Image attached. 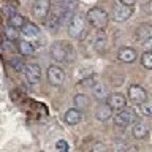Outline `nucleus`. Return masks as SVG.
<instances>
[{
    "mask_svg": "<svg viewBox=\"0 0 152 152\" xmlns=\"http://www.w3.org/2000/svg\"><path fill=\"white\" fill-rule=\"evenodd\" d=\"M86 18H87V21L92 24L95 28H104L108 26V21H109L108 13L104 11L103 8H98V7L90 8L87 11V14H86Z\"/></svg>",
    "mask_w": 152,
    "mask_h": 152,
    "instance_id": "nucleus-1",
    "label": "nucleus"
},
{
    "mask_svg": "<svg viewBox=\"0 0 152 152\" xmlns=\"http://www.w3.org/2000/svg\"><path fill=\"white\" fill-rule=\"evenodd\" d=\"M128 100H130L133 104H136V106H141V104L146 103L147 94H146V90L142 89L141 86L132 84L130 87H128Z\"/></svg>",
    "mask_w": 152,
    "mask_h": 152,
    "instance_id": "nucleus-2",
    "label": "nucleus"
},
{
    "mask_svg": "<svg viewBox=\"0 0 152 152\" xmlns=\"http://www.w3.org/2000/svg\"><path fill=\"white\" fill-rule=\"evenodd\" d=\"M86 28V19L83 14H76L68 24V35L71 38H79Z\"/></svg>",
    "mask_w": 152,
    "mask_h": 152,
    "instance_id": "nucleus-3",
    "label": "nucleus"
},
{
    "mask_svg": "<svg viewBox=\"0 0 152 152\" xmlns=\"http://www.w3.org/2000/svg\"><path fill=\"white\" fill-rule=\"evenodd\" d=\"M133 122H135V111H133V109L125 108L114 116V124H116L117 127H128Z\"/></svg>",
    "mask_w": 152,
    "mask_h": 152,
    "instance_id": "nucleus-4",
    "label": "nucleus"
},
{
    "mask_svg": "<svg viewBox=\"0 0 152 152\" xmlns=\"http://www.w3.org/2000/svg\"><path fill=\"white\" fill-rule=\"evenodd\" d=\"M46 76H48V81H49L52 86H62L65 81L64 70L59 68V66H56V65H51L49 68L46 70Z\"/></svg>",
    "mask_w": 152,
    "mask_h": 152,
    "instance_id": "nucleus-5",
    "label": "nucleus"
},
{
    "mask_svg": "<svg viewBox=\"0 0 152 152\" xmlns=\"http://www.w3.org/2000/svg\"><path fill=\"white\" fill-rule=\"evenodd\" d=\"M24 76H26L28 84H38L41 79V70L37 64H27L24 68Z\"/></svg>",
    "mask_w": 152,
    "mask_h": 152,
    "instance_id": "nucleus-6",
    "label": "nucleus"
},
{
    "mask_svg": "<svg viewBox=\"0 0 152 152\" xmlns=\"http://www.w3.org/2000/svg\"><path fill=\"white\" fill-rule=\"evenodd\" d=\"M106 104L113 109V111H122V109H125L127 98H125V95L114 92V94L109 95V98L106 100Z\"/></svg>",
    "mask_w": 152,
    "mask_h": 152,
    "instance_id": "nucleus-7",
    "label": "nucleus"
},
{
    "mask_svg": "<svg viewBox=\"0 0 152 152\" xmlns=\"http://www.w3.org/2000/svg\"><path fill=\"white\" fill-rule=\"evenodd\" d=\"M152 38V24H141L135 30V41L146 43Z\"/></svg>",
    "mask_w": 152,
    "mask_h": 152,
    "instance_id": "nucleus-8",
    "label": "nucleus"
},
{
    "mask_svg": "<svg viewBox=\"0 0 152 152\" xmlns=\"http://www.w3.org/2000/svg\"><path fill=\"white\" fill-rule=\"evenodd\" d=\"M130 16H132V8L124 7V5H121L119 2H116V5H114V8H113V19L114 21L116 22H124Z\"/></svg>",
    "mask_w": 152,
    "mask_h": 152,
    "instance_id": "nucleus-9",
    "label": "nucleus"
},
{
    "mask_svg": "<svg viewBox=\"0 0 152 152\" xmlns=\"http://www.w3.org/2000/svg\"><path fill=\"white\" fill-rule=\"evenodd\" d=\"M51 2H48V0H37L32 7V13L37 18H46L51 11Z\"/></svg>",
    "mask_w": 152,
    "mask_h": 152,
    "instance_id": "nucleus-10",
    "label": "nucleus"
},
{
    "mask_svg": "<svg viewBox=\"0 0 152 152\" xmlns=\"http://www.w3.org/2000/svg\"><path fill=\"white\" fill-rule=\"evenodd\" d=\"M51 57L56 62H64L66 59V46L62 41H56L51 45Z\"/></svg>",
    "mask_w": 152,
    "mask_h": 152,
    "instance_id": "nucleus-11",
    "label": "nucleus"
},
{
    "mask_svg": "<svg viewBox=\"0 0 152 152\" xmlns=\"http://www.w3.org/2000/svg\"><path fill=\"white\" fill-rule=\"evenodd\" d=\"M117 57H119V60L125 62V64H132V62L136 60V51L133 48H121Z\"/></svg>",
    "mask_w": 152,
    "mask_h": 152,
    "instance_id": "nucleus-12",
    "label": "nucleus"
},
{
    "mask_svg": "<svg viewBox=\"0 0 152 152\" xmlns=\"http://www.w3.org/2000/svg\"><path fill=\"white\" fill-rule=\"evenodd\" d=\"M95 117H97L98 121H108V119L113 117V109L109 108L106 103L98 104L97 109H95Z\"/></svg>",
    "mask_w": 152,
    "mask_h": 152,
    "instance_id": "nucleus-13",
    "label": "nucleus"
},
{
    "mask_svg": "<svg viewBox=\"0 0 152 152\" xmlns=\"http://www.w3.org/2000/svg\"><path fill=\"white\" fill-rule=\"evenodd\" d=\"M92 94H94V97L97 98V100H102V102H104V100H108L109 98V94H108V89H106V86H104L103 83H97L92 87Z\"/></svg>",
    "mask_w": 152,
    "mask_h": 152,
    "instance_id": "nucleus-14",
    "label": "nucleus"
},
{
    "mask_svg": "<svg viewBox=\"0 0 152 152\" xmlns=\"http://www.w3.org/2000/svg\"><path fill=\"white\" fill-rule=\"evenodd\" d=\"M79 121H81V111L79 109L71 108L65 113V122L68 124V125H76Z\"/></svg>",
    "mask_w": 152,
    "mask_h": 152,
    "instance_id": "nucleus-15",
    "label": "nucleus"
},
{
    "mask_svg": "<svg viewBox=\"0 0 152 152\" xmlns=\"http://www.w3.org/2000/svg\"><path fill=\"white\" fill-rule=\"evenodd\" d=\"M132 133H133V136H135L136 140H142V138H146L147 136V127H146V124L135 122V124H133V127H132Z\"/></svg>",
    "mask_w": 152,
    "mask_h": 152,
    "instance_id": "nucleus-16",
    "label": "nucleus"
},
{
    "mask_svg": "<svg viewBox=\"0 0 152 152\" xmlns=\"http://www.w3.org/2000/svg\"><path fill=\"white\" fill-rule=\"evenodd\" d=\"M22 35L26 38H30V40H33V38H37L38 35H40V30H38V27L35 26V24L32 22H27L26 26L22 27Z\"/></svg>",
    "mask_w": 152,
    "mask_h": 152,
    "instance_id": "nucleus-17",
    "label": "nucleus"
},
{
    "mask_svg": "<svg viewBox=\"0 0 152 152\" xmlns=\"http://www.w3.org/2000/svg\"><path fill=\"white\" fill-rule=\"evenodd\" d=\"M18 49L22 52L24 56H33L35 54V46L32 43H28L27 40H19L18 41Z\"/></svg>",
    "mask_w": 152,
    "mask_h": 152,
    "instance_id": "nucleus-18",
    "label": "nucleus"
},
{
    "mask_svg": "<svg viewBox=\"0 0 152 152\" xmlns=\"http://www.w3.org/2000/svg\"><path fill=\"white\" fill-rule=\"evenodd\" d=\"M73 103H75V108L76 109H86L89 106V97L84 94H76L75 98H73Z\"/></svg>",
    "mask_w": 152,
    "mask_h": 152,
    "instance_id": "nucleus-19",
    "label": "nucleus"
},
{
    "mask_svg": "<svg viewBox=\"0 0 152 152\" xmlns=\"http://www.w3.org/2000/svg\"><path fill=\"white\" fill-rule=\"evenodd\" d=\"M3 33H5V40L8 41H16L18 40V35H19V30L16 27H13L11 24H7L3 28Z\"/></svg>",
    "mask_w": 152,
    "mask_h": 152,
    "instance_id": "nucleus-20",
    "label": "nucleus"
},
{
    "mask_svg": "<svg viewBox=\"0 0 152 152\" xmlns=\"http://www.w3.org/2000/svg\"><path fill=\"white\" fill-rule=\"evenodd\" d=\"M106 33H103V32H100L97 33V37H95V40H94V46H95V49L97 51H103L104 48H106Z\"/></svg>",
    "mask_w": 152,
    "mask_h": 152,
    "instance_id": "nucleus-21",
    "label": "nucleus"
},
{
    "mask_svg": "<svg viewBox=\"0 0 152 152\" xmlns=\"http://www.w3.org/2000/svg\"><path fill=\"white\" fill-rule=\"evenodd\" d=\"M8 24H11V26H13V27H16L18 30H19V28L22 30V27L27 24V21H26V18H24V16H21V14L18 13L14 18H11V19H10V22H8Z\"/></svg>",
    "mask_w": 152,
    "mask_h": 152,
    "instance_id": "nucleus-22",
    "label": "nucleus"
},
{
    "mask_svg": "<svg viewBox=\"0 0 152 152\" xmlns=\"http://www.w3.org/2000/svg\"><path fill=\"white\" fill-rule=\"evenodd\" d=\"M141 65L147 70H152V51H144L141 56Z\"/></svg>",
    "mask_w": 152,
    "mask_h": 152,
    "instance_id": "nucleus-23",
    "label": "nucleus"
},
{
    "mask_svg": "<svg viewBox=\"0 0 152 152\" xmlns=\"http://www.w3.org/2000/svg\"><path fill=\"white\" fill-rule=\"evenodd\" d=\"M140 111L144 114V116L152 117V102H146L144 104H141V106H140Z\"/></svg>",
    "mask_w": 152,
    "mask_h": 152,
    "instance_id": "nucleus-24",
    "label": "nucleus"
},
{
    "mask_svg": "<svg viewBox=\"0 0 152 152\" xmlns=\"http://www.w3.org/2000/svg\"><path fill=\"white\" fill-rule=\"evenodd\" d=\"M127 151H128V146L124 144V142H116L111 147V152H127Z\"/></svg>",
    "mask_w": 152,
    "mask_h": 152,
    "instance_id": "nucleus-25",
    "label": "nucleus"
},
{
    "mask_svg": "<svg viewBox=\"0 0 152 152\" xmlns=\"http://www.w3.org/2000/svg\"><path fill=\"white\" fill-rule=\"evenodd\" d=\"M90 152H108V147H106V144H103V142H95Z\"/></svg>",
    "mask_w": 152,
    "mask_h": 152,
    "instance_id": "nucleus-26",
    "label": "nucleus"
},
{
    "mask_svg": "<svg viewBox=\"0 0 152 152\" xmlns=\"http://www.w3.org/2000/svg\"><path fill=\"white\" fill-rule=\"evenodd\" d=\"M11 65H13L18 71H24V68H26V65L22 64V60H21V59H16V57H14V59H11Z\"/></svg>",
    "mask_w": 152,
    "mask_h": 152,
    "instance_id": "nucleus-27",
    "label": "nucleus"
},
{
    "mask_svg": "<svg viewBox=\"0 0 152 152\" xmlns=\"http://www.w3.org/2000/svg\"><path fill=\"white\" fill-rule=\"evenodd\" d=\"M56 147H57V151H59V152H68V144H66V141H64V140L57 141Z\"/></svg>",
    "mask_w": 152,
    "mask_h": 152,
    "instance_id": "nucleus-28",
    "label": "nucleus"
},
{
    "mask_svg": "<svg viewBox=\"0 0 152 152\" xmlns=\"http://www.w3.org/2000/svg\"><path fill=\"white\" fill-rule=\"evenodd\" d=\"M13 41H8V40H3V43H2V48L7 52H14V46L11 45Z\"/></svg>",
    "mask_w": 152,
    "mask_h": 152,
    "instance_id": "nucleus-29",
    "label": "nucleus"
},
{
    "mask_svg": "<svg viewBox=\"0 0 152 152\" xmlns=\"http://www.w3.org/2000/svg\"><path fill=\"white\" fill-rule=\"evenodd\" d=\"M79 84H81V86L87 84V86H92V87H94V86L97 84V83H94V78H92V76H90V78H86V79H83V81H81Z\"/></svg>",
    "mask_w": 152,
    "mask_h": 152,
    "instance_id": "nucleus-30",
    "label": "nucleus"
},
{
    "mask_svg": "<svg viewBox=\"0 0 152 152\" xmlns=\"http://www.w3.org/2000/svg\"><path fill=\"white\" fill-rule=\"evenodd\" d=\"M119 3L124 5V7H128V8H132L133 5H135V0H119Z\"/></svg>",
    "mask_w": 152,
    "mask_h": 152,
    "instance_id": "nucleus-31",
    "label": "nucleus"
},
{
    "mask_svg": "<svg viewBox=\"0 0 152 152\" xmlns=\"http://www.w3.org/2000/svg\"><path fill=\"white\" fill-rule=\"evenodd\" d=\"M144 46H146V49H147V51H151V49H152V38H151L149 41H146V43H144Z\"/></svg>",
    "mask_w": 152,
    "mask_h": 152,
    "instance_id": "nucleus-32",
    "label": "nucleus"
},
{
    "mask_svg": "<svg viewBox=\"0 0 152 152\" xmlns=\"http://www.w3.org/2000/svg\"><path fill=\"white\" fill-rule=\"evenodd\" d=\"M127 152H138V147H136V146H130Z\"/></svg>",
    "mask_w": 152,
    "mask_h": 152,
    "instance_id": "nucleus-33",
    "label": "nucleus"
},
{
    "mask_svg": "<svg viewBox=\"0 0 152 152\" xmlns=\"http://www.w3.org/2000/svg\"><path fill=\"white\" fill-rule=\"evenodd\" d=\"M149 10H151V13H152V2L149 3Z\"/></svg>",
    "mask_w": 152,
    "mask_h": 152,
    "instance_id": "nucleus-34",
    "label": "nucleus"
}]
</instances>
